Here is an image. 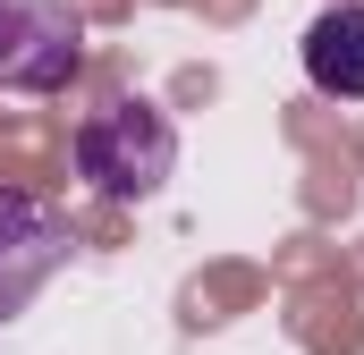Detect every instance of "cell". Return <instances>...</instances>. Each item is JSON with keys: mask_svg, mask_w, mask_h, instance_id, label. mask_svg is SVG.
<instances>
[{"mask_svg": "<svg viewBox=\"0 0 364 355\" xmlns=\"http://www.w3.org/2000/svg\"><path fill=\"white\" fill-rule=\"evenodd\" d=\"M178 170V127L153 110V102H110L77 127V178L110 203H144L161 195Z\"/></svg>", "mask_w": 364, "mask_h": 355, "instance_id": "obj_1", "label": "cell"}, {"mask_svg": "<svg viewBox=\"0 0 364 355\" xmlns=\"http://www.w3.org/2000/svg\"><path fill=\"white\" fill-rule=\"evenodd\" d=\"M85 68V17L68 0H0V93H60Z\"/></svg>", "mask_w": 364, "mask_h": 355, "instance_id": "obj_2", "label": "cell"}, {"mask_svg": "<svg viewBox=\"0 0 364 355\" xmlns=\"http://www.w3.org/2000/svg\"><path fill=\"white\" fill-rule=\"evenodd\" d=\"M305 77L331 102H364V0H339L305 26Z\"/></svg>", "mask_w": 364, "mask_h": 355, "instance_id": "obj_4", "label": "cell"}, {"mask_svg": "<svg viewBox=\"0 0 364 355\" xmlns=\"http://www.w3.org/2000/svg\"><path fill=\"white\" fill-rule=\"evenodd\" d=\"M68 212L26 195V186H0V322H17L60 271H68Z\"/></svg>", "mask_w": 364, "mask_h": 355, "instance_id": "obj_3", "label": "cell"}]
</instances>
